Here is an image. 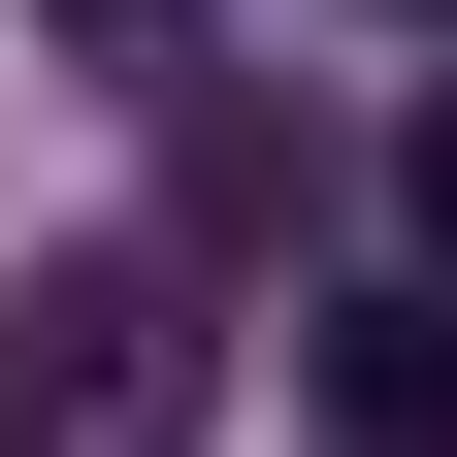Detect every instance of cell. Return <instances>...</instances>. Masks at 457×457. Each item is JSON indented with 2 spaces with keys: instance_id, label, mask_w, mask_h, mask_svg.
Instances as JSON below:
<instances>
[{
  "instance_id": "cell-4",
  "label": "cell",
  "mask_w": 457,
  "mask_h": 457,
  "mask_svg": "<svg viewBox=\"0 0 457 457\" xmlns=\"http://www.w3.org/2000/svg\"><path fill=\"white\" fill-rule=\"evenodd\" d=\"M33 33H66V66H196V0H33Z\"/></svg>"
},
{
  "instance_id": "cell-2",
  "label": "cell",
  "mask_w": 457,
  "mask_h": 457,
  "mask_svg": "<svg viewBox=\"0 0 457 457\" xmlns=\"http://www.w3.org/2000/svg\"><path fill=\"white\" fill-rule=\"evenodd\" d=\"M327 457H457V262L327 327Z\"/></svg>"
},
{
  "instance_id": "cell-1",
  "label": "cell",
  "mask_w": 457,
  "mask_h": 457,
  "mask_svg": "<svg viewBox=\"0 0 457 457\" xmlns=\"http://www.w3.org/2000/svg\"><path fill=\"white\" fill-rule=\"evenodd\" d=\"M196 392H228V327L163 262H66V295L0 327V457H196Z\"/></svg>"
},
{
  "instance_id": "cell-3",
  "label": "cell",
  "mask_w": 457,
  "mask_h": 457,
  "mask_svg": "<svg viewBox=\"0 0 457 457\" xmlns=\"http://www.w3.org/2000/svg\"><path fill=\"white\" fill-rule=\"evenodd\" d=\"M392 228H425V262H457V66L392 98Z\"/></svg>"
}]
</instances>
